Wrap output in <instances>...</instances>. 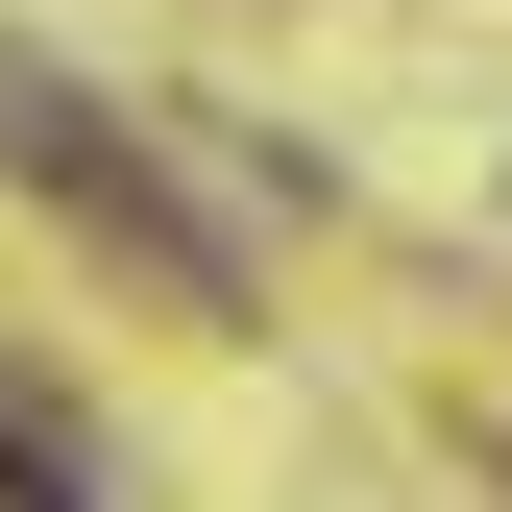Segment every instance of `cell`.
Returning a JSON list of instances; mask_svg holds the SVG:
<instances>
[]
</instances>
